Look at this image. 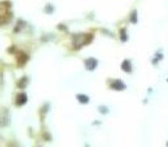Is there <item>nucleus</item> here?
I'll return each instance as SVG.
<instances>
[{"instance_id": "12", "label": "nucleus", "mask_w": 168, "mask_h": 147, "mask_svg": "<svg viewBox=\"0 0 168 147\" xmlns=\"http://www.w3.org/2000/svg\"><path fill=\"white\" fill-rule=\"evenodd\" d=\"M98 110L100 111L101 113L103 114H107V112H108V110H107V107H105V106H100L99 109H98Z\"/></svg>"}, {"instance_id": "2", "label": "nucleus", "mask_w": 168, "mask_h": 147, "mask_svg": "<svg viewBox=\"0 0 168 147\" xmlns=\"http://www.w3.org/2000/svg\"><path fill=\"white\" fill-rule=\"evenodd\" d=\"M98 61L96 59L90 57L85 61V66L89 70H94V69L97 67Z\"/></svg>"}, {"instance_id": "8", "label": "nucleus", "mask_w": 168, "mask_h": 147, "mask_svg": "<svg viewBox=\"0 0 168 147\" xmlns=\"http://www.w3.org/2000/svg\"><path fill=\"white\" fill-rule=\"evenodd\" d=\"M76 97H77L78 101H80L81 103H82V104H87L89 101H90V99H89V97H88L86 95L78 94L76 96Z\"/></svg>"}, {"instance_id": "4", "label": "nucleus", "mask_w": 168, "mask_h": 147, "mask_svg": "<svg viewBox=\"0 0 168 147\" xmlns=\"http://www.w3.org/2000/svg\"><path fill=\"white\" fill-rule=\"evenodd\" d=\"M28 56L25 54L23 52H20L17 55V62L19 66H23L26 63V61H28Z\"/></svg>"}, {"instance_id": "10", "label": "nucleus", "mask_w": 168, "mask_h": 147, "mask_svg": "<svg viewBox=\"0 0 168 147\" xmlns=\"http://www.w3.org/2000/svg\"><path fill=\"white\" fill-rule=\"evenodd\" d=\"M121 40L122 42H126L127 40V35H126V29H121Z\"/></svg>"}, {"instance_id": "7", "label": "nucleus", "mask_w": 168, "mask_h": 147, "mask_svg": "<svg viewBox=\"0 0 168 147\" xmlns=\"http://www.w3.org/2000/svg\"><path fill=\"white\" fill-rule=\"evenodd\" d=\"M10 123V115L9 112L7 110H5L4 111V114H3V122H2V126H7Z\"/></svg>"}, {"instance_id": "1", "label": "nucleus", "mask_w": 168, "mask_h": 147, "mask_svg": "<svg viewBox=\"0 0 168 147\" xmlns=\"http://www.w3.org/2000/svg\"><path fill=\"white\" fill-rule=\"evenodd\" d=\"M94 36L90 34H77L74 36V47L76 49H80L82 46L89 44L93 40Z\"/></svg>"}, {"instance_id": "5", "label": "nucleus", "mask_w": 168, "mask_h": 147, "mask_svg": "<svg viewBox=\"0 0 168 147\" xmlns=\"http://www.w3.org/2000/svg\"><path fill=\"white\" fill-rule=\"evenodd\" d=\"M26 101H27V96L26 93H20L17 95L16 100V103L17 105H23L24 104H26Z\"/></svg>"}, {"instance_id": "9", "label": "nucleus", "mask_w": 168, "mask_h": 147, "mask_svg": "<svg viewBox=\"0 0 168 147\" xmlns=\"http://www.w3.org/2000/svg\"><path fill=\"white\" fill-rule=\"evenodd\" d=\"M27 82H28V78H27V77H23V78H21V79L19 80V82H18V84H17V86L19 87L20 88H25L26 87V85H27Z\"/></svg>"}, {"instance_id": "3", "label": "nucleus", "mask_w": 168, "mask_h": 147, "mask_svg": "<svg viewBox=\"0 0 168 147\" xmlns=\"http://www.w3.org/2000/svg\"><path fill=\"white\" fill-rule=\"evenodd\" d=\"M111 88L114 90H116V91H122L126 88V85L123 83V82L121 80L117 79V80H115L112 83Z\"/></svg>"}, {"instance_id": "11", "label": "nucleus", "mask_w": 168, "mask_h": 147, "mask_svg": "<svg viewBox=\"0 0 168 147\" xmlns=\"http://www.w3.org/2000/svg\"><path fill=\"white\" fill-rule=\"evenodd\" d=\"M130 21L134 24H135L137 22V12H136V11L135 10L133 13H131V15H130Z\"/></svg>"}, {"instance_id": "6", "label": "nucleus", "mask_w": 168, "mask_h": 147, "mask_svg": "<svg viewBox=\"0 0 168 147\" xmlns=\"http://www.w3.org/2000/svg\"><path fill=\"white\" fill-rule=\"evenodd\" d=\"M121 69H122L124 71L127 72V73H130V72L132 71V66H131V64H130V61L125 60L123 61L122 65H121Z\"/></svg>"}]
</instances>
